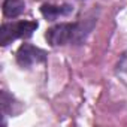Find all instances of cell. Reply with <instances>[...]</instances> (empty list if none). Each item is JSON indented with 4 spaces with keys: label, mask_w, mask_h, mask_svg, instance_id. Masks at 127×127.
Returning a JSON list of instances; mask_svg holds the SVG:
<instances>
[{
    "label": "cell",
    "mask_w": 127,
    "mask_h": 127,
    "mask_svg": "<svg viewBox=\"0 0 127 127\" xmlns=\"http://www.w3.org/2000/svg\"><path fill=\"white\" fill-rule=\"evenodd\" d=\"M23 0H5L3 2V15L8 18H15L24 11Z\"/></svg>",
    "instance_id": "5"
},
{
    "label": "cell",
    "mask_w": 127,
    "mask_h": 127,
    "mask_svg": "<svg viewBox=\"0 0 127 127\" xmlns=\"http://www.w3.org/2000/svg\"><path fill=\"white\" fill-rule=\"evenodd\" d=\"M37 29L36 21H18V23H5L0 29V43L2 46L9 45L12 40L18 37H29Z\"/></svg>",
    "instance_id": "1"
},
{
    "label": "cell",
    "mask_w": 127,
    "mask_h": 127,
    "mask_svg": "<svg viewBox=\"0 0 127 127\" xmlns=\"http://www.w3.org/2000/svg\"><path fill=\"white\" fill-rule=\"evenodd\" d=\"M45 51L36 48V46H32L29 43H24L20 46L18 52H17V61L21 67H30L34 63H40V61H45Z\"/></svg>",
    "instance_id": "3"
},
{
    "label": "cell",
    "mask_w": 127,
    "mask_h": 127,
    "mask_svg": "<svg viewBox=\"0 0 127 127\" xmlns=\"http://www.w3.org/2000/svg\"><path fill=\"white\" fill-rule=\"evenodd\" d=\"M79 34V26L78 24H70V23H63L51 27L46 32V40L52 46L57 45H66Z\"/></svg>",
    "instance_id": "2"
},
{
    "label": "cell",
    "mask_w": 127,
    "mask_h": 127,
    "mask_svg": "<svg viewBox=\"0 0 127 127\" xmlns=\"http://www.w3.org/2000/svg\"><path fill=\"white\" fill-rule=\"evenodd\" d=\"M40 12L42 15L52 21V20H57L58 17H64V15H69L72 12V6L69 5H63V6H54V5H42L40 8Z\"/></svg>",
    "instance_id": "4"
}]
</instances>
